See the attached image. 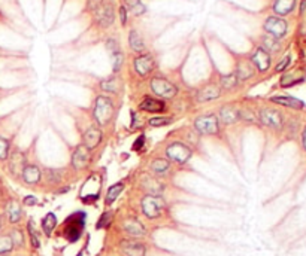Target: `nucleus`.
<instances>
[{"label":"nucleus","mask_w":306,"mask_h":256,"mask_svg":"<svg viewBox=\"0 0 306 256\" xmlns=\"http://www.w3.org/2000/svg\"><path fill=\"white\" fill-rule=\"evenodd\" d=\"M115 106L114 101L108 95H99L94 101L93 109V119L99 127H106L114 119Z\"/></svg>","instance_id":"1"},{"label":"nucleus","mask_w":306,"mask_h":256,"mask_svg":"<svg viewBox=\"0 0 306 256\" xmlns=\"http://www.w3.org/2000/svg\"><path fill=\"white\" fill-rule=\"evenodd\" d=\"M150 89L153 91V94L157 98H161V100H170V98L176 97V94H178V88L170 81H167L161 76L151 78Z\"/></svg>","instance_id":"2"},{"label":"nucleus","mask_w":306,"mask_h":256,"mask_svg":"<svg viewBox=\"0 0 306 256\" xmlns=\"http://www.w3.org/2000/svg\"><path fill=\"white\" fill-rule=\"evenodd\" d=\"M85 227V213L84 212H76L73 215H70L66 219V227H64V236L70 243H75L79 240V237L82 236Z\"/></svg>","instance_id":"3"},{"label":"nucleus","mask_w":306,"mask_h":256,"mask_svg":"<svg viewBox=\"0 0 306 256\" xmlns=\"http://www.w3.org/2000/svg\"><path fill=\"white\" fill-rule=\"evenodd\" d=\"M166 157L169 161L179 164V166H184L193 157V151H191V148H188L187 145H184L181 142H173L166 148Z\"/></svg>","instance_id":"4"},{"label":"nucleus","mask_w":306,"mask_h":256,"mask_svg":"<svg viewBox=\"0 0 306 256\" xmlns=\"http://www.w3.org/2000/svg\"><path fill=\"white\" fill-rule=\"evenodd\" d=\"M194 130L203 136H215L220 131V119L215 115H202L194 121Z\"/></svg>","instance_id":"5"},{"label":"nucleus","mask_w":306,"mask_h":256,"mask_svg":"<svg viewBox=\"0 0 306 256\" xmlns=\"http://www.w3.org/2000/svg\"><path fill=\"white\" fill-rule=\"evenodd\" d=\"M164 210V201L158 195H147L142 200V213L148 219H157Z\"/></svg>","instance_id":"6"},{"label":"nucleus","mask_w":306,"mask_h":256,"mask_svg":"<svg viewBox=\"0 0 306 256\" xmlns=\"http://www.w3.org/2000/svg\"><path fill=\"white\" fill-rule=\"evenodd\" d=\"M265 31L275 37V39H281L287 34V21L281 16H269L266 21H265V25H263Z\"/></svg>","instance_id":"7"},{"label":"nucleus","mask_w":306,"mask_h":256,"mask_svg":"<svg viewBox=\"0 0 306 256\" xmlns=\"http://www.w3.org/2000/svg\"><path fill=\"white\" fill-rule=\"evenodd\" d=\"M133 67H135V72L145 78L148 75L153 73V70L155 69V60L151 54H141L135 58L133 61Z\"/></svg>","instance_id":"8"},{"label":"nucleus","mask_w":306,"mask_h":256,"mask_svg":"<svg viewBox=\"0 0 306 256\" xmlns=\"http://www.w3.org/2000/svg\"><path fill=\"white\" fill-rule=\"evenodd\" d=\"M259 119L263 125L275 128V130H280L283 127V115L278 110L271 109V107L262 109L259 113Z\"/></svg>","instance_id":"9"},{"label":"nucleus","mask_w":306,"mask_h":256,"mask_svg":"<svg viewBox=\"0 0 306 256\" xmlns=\"http://www.w3.org/2000/svg\"><path fill=\"white\" fill-rule=\"evenodd\" d=\"M91 155L90 149L84 145H78L72 152V167L76 170H84L90 164Z\"/></svg>","instance_id":"10"},{"label":"nucleus","mask_w":306,"mask_h":256,"mask_svg":"<svg viewBox=\"0 0 306 256\" xmlns=\"http://www.w3.org/2000/svg\"><path fill=\"white\" fill-rule=\"evenodd\" d=\"M250 60H251L253 66H254L260 73L268 72L269 67H271V54H269L268 51H265L262 46H257V48H256V51L253 52V55H251Z\"/></svg>","instance_id":"11"},{"label":"nucleus","mask_w":306,"mask_h":256,"mask_svg":"<svg viewBox=\"0 0 306 256\" xmlns=\"http://www.w3.org/2000/svg\"><path fill=\"white\" fill-rule=\"evenodd\" d=\"M102 139H103V133H102L100 127L99 125H91L82 134V140H84L82 145L87 146L91 151V149H96L102 143Z\"/></svg>","instance_id":"12"},{"label":"nucleus","mask_w":306,"mask_h":256,"mask_svg":"<svg viewBox=\"0 0 306 256\" xmlns=\"http://www.w3.org/2000/svg\"><path fill=\"white\" fill-rule=\"evenodd\" d=\"M221 88L217 84H206L205 86H202L197 91V101L200 103H206V101H212L221 97Z\"/></svg>","instance_id":"13"},{"label":"nucleus","mask_w":306,"mask_h":256,"mask_svg":"<svg viewBox=\"0 0 306 256\" xmlns=\"http://www.w3.org/2000/svg\"><path fill=\"white\" fill-rule=\"evenodd\" d=\"M139 109L148 113H163L166 112V103L164 100L157 97H145L139 103Z\"/></svg>","instance_id":"14"},{"label":"nucleus","mask_w":306,"mask_h":256,"mask_svg":"<svg viewBox=\"0 0 306 256\" xmlns=\"http://www.w3.org/2000/svg\"><path fill=\"white\" fill-rule=\"evenodd\" d=\"M94 12H96V21L102 27L106 28V27L112 25V22L115 19V12H114V7L111 4H102Z\"/></svg>","instance_id":"15"},{"label":"nucleus","mask_w":306,"mask_h":256,"mask_svg":"<svg viewBox=\"0 0 306 256\" xmlns=\"http://www.w3.org/2000/svg\"><path fill=\"white\" fill-rule=\"evenodd\" d=\"M106 48L111 54V61H112V67H114V72H118L123 66V61H124V57H123V52L120 49V45L115 39H108L106 40Z\"/></svg>","instance_id":"16"},{"label":"nucleus","mask_w":306,"mask_h":256,"mask_svg":"<svg viewBox=\"0 0 306 256\" xmlns=\"http://www.w3.org/2000/svg\"><path fill=\"white\" fill-rule=\"evenodd\" d=\"M235 76L238 78V82H242V81H247V79L253 78L254 76V66L251 63V60L239 58L238 63H236Z\"/></svg>","instance_id":"17"},{"label":"nucleus","mask_w":306,"mask_h":256,"mask_svg":"<svg viewBox=\"0 0 306 256\" xmlns=\"http://www.w3.org/2000/svg\"><path fill=\"white\" fill-rule=\"evenodd\" d=\"M21 177H22V180H24L27 185H36V183L40 182L42 173H40V170H39L37 166H34V164H27V166H24V169H22V171H21Z\"/></svg>","instance_id":"18"},{"label":"nucleus","mask_w":306,"mask_h":256,"mask_svg":"<svg viewBox=\"0 0 306 256\" xmlns=\"http://www.w3.org/2000/svg\"><path fill=\"white\" fill-rule=\"evenodd\" d=\"M224 125H232V124H236L241 121V116H239V109L235 107V106H224L221 107L220 110V118H218Z\"/></svg>","instance_id":"19"},{"label":"nucleus","mask_w":306,"mask_h":256,"mask_svg":"<svg viewBox=\"0 0 306 256\" xmlns=\"http://www.w3.org/2000/svg\"><path fill=\"white\" fill-rule=\"evenodd\" d=\"M121 252L123 256H145L147 249L138 242H124L121 245Z\"/></svg>","instance_id":"20"},{"label":"nucleus","mask_w":306,"mask_h":256,"mask_svg":"<svg viewBox=\"0 0 306 256\" xmlns=\"http://www.w3.org/2000/svg\"><path fill=\"white\" fill-rule=\"evenodd\" d=\"M123 228L132 237H142V236H145V227L138 219H127L124 222Z\"/></svg>","instance_id":"21"},{"label":"nucleus","mask_w":306,"mask_h":256,"mask_svg":"<svg viewBox=\"0 0 306 256\" xmlns=\"http://www.w3.org/2000/svg\"><path fill=\"white\" fill-rule=\"evenodd\" d=\"M100 88H102V91H105V92L117 94V92L121 91L123 82H121V79H120L118 76H111V78H108V79H105V81L100 82Z\"/></svg>","instance_id":"22"},{"label":"nucleus","mask_w":306,"mask_h":256,"mask_svg":"<svg viewBox=\"0 0 306 256\" xmlns=\"http://www.w3.org/2000/svg\"><path fill=\"white\" fill-rule=\"evenodd\" d=\"M296 6V0H275L274 3V12L277 16H284L289 15Z\"/></svg>","instance_id":"23"},{"label":"nucleus","mask_w":306,"mask_h":256,"mask_svg":"<svg viewBox=\"0 0 306 256\" xmlns=\"http://www.w3.org/2000/svg\"><path fill=\"white\" fill-rule=\"evenodd\" d=\"M271 101L280 106H284V107H290V109H302L305 106L302 100L295 98V97H272Z\"/></svg>","instance_id":"24"},{"label":"nucleus","mask_w":306,"mask_h":256,"mask_svg":"<svg viewBox=\"0 0 306 256\" xmlns=\"http://www.w3.org/2000/svg\"><path fill=\"white\" fill-rule=\"evenodd\" d=\"M129 45L130 48L138 52V54H142L145 51V42H144V37L136 31V30H130V34H129Z\"/></svg>","instance_id":"25"},{"label":"nucleus","mask_w":306,"mask_h":256,"mask_svg":"<svg viewBox=\"0 0 306 256\" xmlns=\"http://www.w3.org/2000/svg\"><path fill=\"white\" fill-rule=\"evenodd\" d=\"M150 169L153 173L158 174V176H163V174H167L169 170H170V161L169 160H164V158H155L151 164H150Z\"/></svg>","instance_id":"26"},{"label":"nucleus","mask_w":306,"mask_h":256,"mask_svg":"<svg viewBox=\"0 0 306 256\" xmlns=\"http://www.w3.org/2000/svg\"><path fill=\"white\" fill-rule=\"evenodd\" d=\"M55 227H57V216L52 212L46 213L45 218L42 219V230H43L45 236L49 237L52 234V231L55 230Z\"/></svg>","instance_id":"27"},{"label":"nucleus","mask_w":306,"mask_h":256,"mask_svg":"<svg viewBox=\"0 0 306 256\" xmlns=\"http://www.w3.org/2000/svg\"><path fill=\"white\" fill-rule=\"evenodd\" d=\"M123 189H124V183H123V182L114 183V185L108 189V194H106V198H105L106 206H111V204L120 197V194L123 192Z\"/></svg>","instance_id":"28"},{"label":"nucleus","mask_w":306,"mask_h":256,"mask_svg":"<svg viewBox=\"0 0 306 256\" xmlns=\"http://www.w3.org/2000/svg\"><path fill=\"white\" fill-rule=\"evenodd\" d=\"M236 85H238V78L235 76V73L224 75L220 78V88L221 89H233Z\"/></svg>","instance_id":"29"},{"label":"nucleus","mask_w":306,"mask_h":256,"mask_svg":"<svg viewBox=\"0 0 306 256\" xmlns=\"http://www.w3.org/2000/svg\"><path fill=\"white\" fill-rule=\"evenodd\" d=\"M263 49L265 51H268L269 54L271 52H277V51H280V43H278V39H275V37H272V36H265L263 39Z\"/></svg>","instance_id":"30"},{"label":"nucleus","mask_w":306,"mask_h":256,"mask_svg":"<svg viewBox=\"0 0 306 256\" xmlns=\"http://www.w3.org/2000/svg\"><path fill=\"white\" fill-rule=\"evenodd\" d=\"M7 218H9V222L12 224H16L21 219V207L15 201H12L7 206Z\"/></svg>","instance_id":"31"},{"label":"nucleus","mask_w":306,"mask_h":256,"mask_svg":"<svg viewBox=\"0 0 306 256\" xmlns=\"http://www.w3.org/2000/svg\"><path fill=\"white\" fill-rule=\"evenodd\" d=\"M173 122V118L172 116H154V118H150L148 119V125L150 127H154V128H158V127H166L169 124Z\"/></svg>","instance_id":"32"},{"label":"nucleus","mask_w":306,"mask_h":256,"mask_svg":"<svg viewBox=\"0 0 306 256\" xmlns=\"http://www.w3.org/2000/svg\"><path fill=\"white\" fill-rule=\"evenodd\" d=\"M124 6L130 10V12H133L135 15H141V13H144L147 9H145V6H144V3L141 1V0H124Z\"/></svg>","instance_id":"33"},{"label":"nucleus","mask_w":306,"mask_h":256,"mask_svg":"<svg viewBox=\"0 0 306 256\" xmlns=\"http://www.w3.org/2000/svg\"><path fill=\"white\" fill-rule=\"evenodd\" d=\"M12 248H13V242H12V239H10V237H7V236L0 237V255L10 252V251H12Z\"/></svg>","instance_id":"34"},{"label":"nucleus","mask_w":306,"mask_h":256,"mask_svg":"<svg viewBox=\"0 0 306 256\" xmlns=\"http://www.w3.org/2000/svg\"><path fill=\"white\" fill-rule=\"evenodd\" d=\"M9 149H10V143L9 140H6L4 137H0V160L4 161L9 157Z\"/></svg>","instance_id":"35"},{"label":"nucleus","mask_w":306,"mask_h":256,"mask_svg":"<svg viewBox=\"0 0 306 256\" xmlns=\"http://www.w3.org/2000/svg\"><path fill=\"white\" fill-rule=\"evenodd\" d=\"M111 221H112V213H111V212H105V213L100 216L99 222H97V230H102V228L109 227Z\"/></svg>","instance_id":"36"},{"label":"nucleus","mask_w":306,"mask_h":256,"mask_svg":"<svg viewBox=\"0 0 306 256\" xmlns=\"http://www.w3.org/2000/svg\"><path fill=\"white\" fill-rule=\"evenodd\" d=\"M239 116H241V121H247V122H254L256 121L254 113L250 109H245V107L239 109Z\"/></svg>","instance_id":"37"},{"label":"nucleus","mask_w":306,"mask_h":256,"mask_svg":"<svg viewBox=\"0 0 306 256\" xmlns=\"http://www.w3.org/2000/svg\"><path fill=\"white\" fill-rule=\"evenodd\" d=\"M31 225H33V224L30 222V224H28V234H30L31 246H33L34 249H37V248H39V239H37V234H36V231H34V228H33Z\"/></svg>","instance_id":"38"},{"label":"nucleus","mask_w":306,"mask_h":256,"mask_svg":"<svg viewBox=\"0 0 306 256\" xmlns=\"http://www.w3.org/2000/svg\"><path fill=\"white\" fill-rule=\"evenodd\" d=\"M290 61H292V57L290 55H286L278 64H277V67H275V70L277 72H284L287 67H289V64H290Z\"/></svg>","instance_id":"39"},{"label":"nucleus","mask_w":306,"mask_h":256,"mask_svg":"<svg viewBox=\"0 0 306 256\" xmlns=\"http://www.w3.org/2000/svg\"><path fill=\"white\" fill-rule=\"evenodd\" d=\"M102 4H103V0H87V7L90 10H96Z\"/></svg>","instance_id":"40"},{"label":"nucleus","mask_w":306,"mask_h":256,"mask_svg":"<svg viewBox=\"0 0 306 256\" xmlns=\"http://www.w3.org/2000/svg\"><path fill=\"white\" fill-rule=\"evenodd\" d=\"M120 19H121V24H123V25L127 24V7H126L124 4L120 7Z\"/></svg>","instance_id":"41"},{"label":"nucleus","mask_w":306,"mask_h":256,"mask_svg":"<svg viewBox=\"0 0 306 256\" xmlns=\"http://www.w3.org/2000/svg\"><path fill=\"white\" fill-rule=\"evenodd\" d=\"M144 143H145V136L142 134V136H139V137H138L136 143L133 145V149H135V151H138V149H139V146H141V148L144 146Z\"/></svg>","instance_id":"42"},{"label":"nucleus","mask_w":306,"mask_h":256,"mask_svg":"<svg viewBox=\"0 0 306 256\" xmlns=\"http://www.w3.org/2000/svg\"><path fill=\"white\" fill-rule=\"evenodd\" d=\"M24 204L25 206H36L37 204V198L36 197H25L24 198Z\"/></svg>","instance_id":"43"},{"label":"nucleus","mask_w":306,"mask_h":256,"mask_svg":"<svg viewBox=\"0 0 306 256\" xmlns=\"http://www.w3.org/2000/svg\"><path fill=\"white\" fill-rule=\"evenodd\" d=\"M302 143H304V148H305L306 151V127L305 130H304V136H302Z\"/></svg>","instance_id":"44"},{"label":"nucleus","mask_w":306,"mask_h":256,"mask_svg":"<svg viewBox=\"0 0 306 256\" xmlns=\"http://www.w3.org/2000/svg\"><path fill=\"white\" fill-rule=\"evenodd\" d=\"M78 256H81V254H79V255H78Z\"/></svg>","instance_id":"45"}]
</instances>
